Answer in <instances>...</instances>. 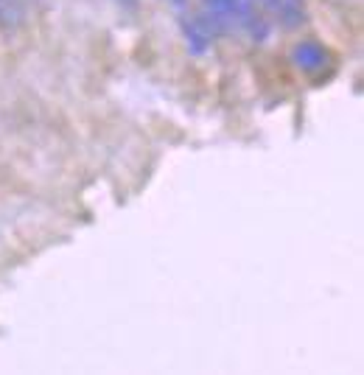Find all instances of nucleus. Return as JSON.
I'll return each instance as SVG.
<instances>
[{
    "mask_svg": "<svg viewBox=\"0 0 364 375\" xmlns=\"http://www.w3.org/2000/svg\"><path fill=\"white\" fill-rule=\"evenodd\" d=\"M267 3H269V6H272V0H267Z\"/></svg>",
    "mask_w": 364,
    "mask_h": 375,
    "instance_id": "5",
    "label": "nucleus"
},
{
    "mask_svg": "<svg viewBox=\"0 0 364 375\" xmlns=\"http://www.w3.org/2000/svg\"><path fill=\"white\" fill-rule=\"evenodd\" d=\"M118 3H121V6H129V9H132V6H137V0H118Z\"/></svg>",
    "mask_w": 364,
    "mask_h": 375,
    "instance_id": "4",
    "label": "nucleus"
},
{
    "mask_svg": "<svg viewBox=\"0 0 364 375\" xmlns=\"http://www.w3.org/2000/svg\"><path fill=\"white\" fill-rule=\"evenodd\" d=\"M182 34H185L188 48L193 53H205L208 45H210L213 28H210V23L202 14H188V17H182Z\"/></svg>",
    "mask_w": 364,
    "mask_h": 375,
    "instance_id": "2",
    "label": "nucleus"
},
{
    "mask_svg": "<svg viewBox=\"0 0 364 375\" xmlns=\"http://www.w3.org/2000/svg\"><path fill=\"white\" fill-rule=\"evenodd\" d=\"M272 6L286 28H300L306 23V3L303 0H272Z\"/></svg>",
    "mask_w": 364,
    "mask_h": 375,
    "instance_id": "3",
    "label": "nucleus"
},
{
    "mask_svg": "<svg viewBox=\"0 0 364 375\" xmlns=\"http://www.w3.org/2000/svg\"><path fill=\"white\" fill-rule=\"evenodd\" d=\"M291 59H294V65L303 70V73H319V70H325L328 67V62H331V56H328V50L319 45V43H297L294 50H291Z\"/></svg>",
    "mask_w": 364,
    "mask_h": 375,
    "instance_id": "1",
    "label": "nucleus"
}]
</instances>
